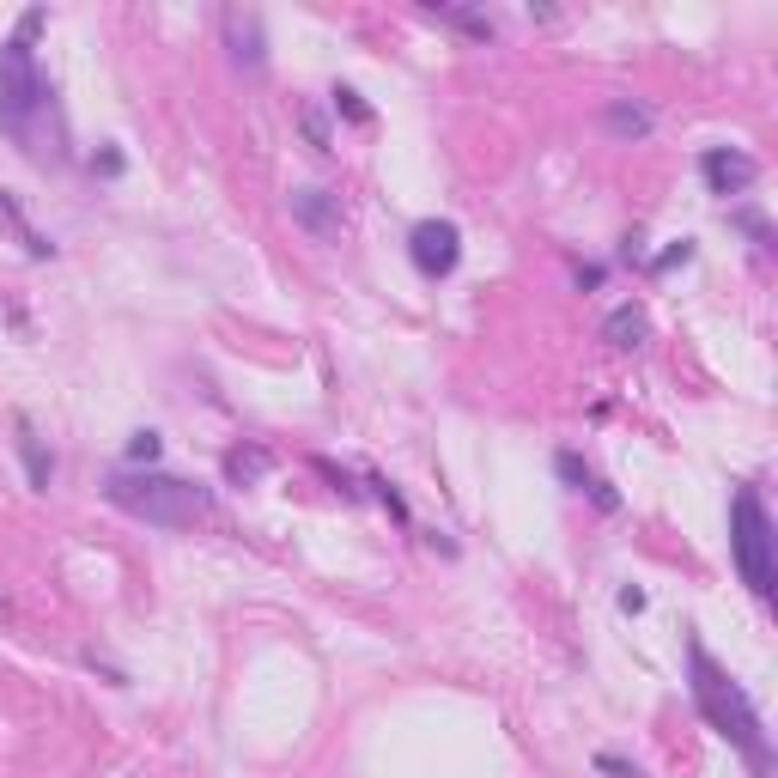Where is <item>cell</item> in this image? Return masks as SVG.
<instances>
[{"instance_id":"obj_16","label":"cell","mask_w":778,"mask_h":778,"mask_svg":"<svg viewBox=\"0 0 778 778\" xmlns=\"http://www.w3.org/2000/svg\"><path fill=\"white\" fill-rule=\"evenodd\" d=\"M298 128H304V140L317 146V152H335V140H329V122H323V110H317V104H298Z\"/></svg>"},{"instance_id":"obj_11","label":"cell","mask_w":778,"mask_h":778,"mask_svg":"<svg viewBox=\"0 0 778 778\" xmlns=\"http://www.w3.org/2000/svg\"><path fill=\"white\" fill-rule=\"evenodd\" d=\"M645 335H651V323H645V310H639V304H614L608 317H602V341H608L614 353L645 347Z\"/></svg>"},{"instance_id":"obj_1","label":"cell","mask_w":778,"mask_h":778,"mask_svg":"<svg viewBox=\"0 0 778 778\" xmlns=\"http://www.w3.org/2000/svg\"><path fill=\"white\" fill-rule=\"evenodd\" d=\"M43 7H25L13 37L0 43V128L13 134V146L37 165H67V128L55 110V92L37 67V31H43Z\"/></svg>"},{"instance_id":"obj_22","label":"cell","mask_w":778,"mask_h":778,"mask_svg":"<svg viewBox=\"0 0 778 778\" xmlns=\"http://www.w3.org/2000/svg\"><path fill=\"white\" fill-rule=\"evenodd\" d=\"M596 772H608V778H639V766L620 760V754H596Z\"/></svg>"},{"instance_id":"obj_14","label":"cell","mask_w":778,"mask_h":778,"mask_svg":"<svg viewBox=\"0 0 778 778\" xmlns=\"http://www.w3.org/2000/svg\"><path fill=\"white\" fill-rule=\"evenodd\" d=\"M19 456H25V475H31V487H37V493H49V481H55V456L43 450V438L31 432V420H19Z\"/></svg>"},{"instance_id":"obj_13","label":"cell","mask_w":778,"mask_h":778,"mask_svg":"<svg viewBox=\"0 0 778 778\" xmlns=\"http://www.w3.org/2000/svg\"><path fill=\"white\" fill-rule=\"evenodd\" d=\"M602 122H608V134H620V140H645V134L657 128V116H651L645 104H627V98H614V104L602 110Z\"/></svg>"},{"instance_id":"obj_21","label":"cell","mask_w":778,"mask_h":778,"mask_svg":"<svg viewBox=\"0 0 778 778\" xmlns=\"http://www.w3.org/2000/svg\"><path fill=\"white\" fill-rule=\"evenodd\" d=\"M681 262H693V238H681V244H669L657 262H651V274H669V268H681Z\"/></svg>"},{"instance_id":"obj_8","label":"cell","mask_w":778,"mask_h":778,"mask_svg":"<svg viewBox=\"0 0 778 778\" xmlns=\"http://www.w3.org/2000/svg\"><path fill=\"white\" fill-rule=\"evenodd\" d=\"M292 219L310 231V238H335L341 231V195L335 189H292Z\"/></svg>"},{"instance_id":"obj_20","label":"cell","mask_w":778,"mask_h":778,"mask_svg":"<svg viewBox=\"0 0 778 778\" xmlns=\"http://www.w3.org/2000/svg\"><path fill=\"white\" fill-rule=\"evenodd\" d=\"M365 487H371V493L389 505V517H396V523H414V517H408V499L396 493V481H383V475H365Z\"/></svg>"},{"instance_id":"obj_24","label":"cell","mask_w":778,"mask_h":778,"mask_svg":"<svg viewBox=\"0 0 778 778\" xmlns=\"http://www.w3.org/2000/svg\"><path fill=\"white\" fill-rule=\"evenodd\" d=\"M639 608H645V590L627 584V590H620V614H639Z\"/></svg>"},{"instance_id":"obj_12","label":"cell","mask_w":778,"mask_h":778,"mask_svg":"<svg viewBox=\"0 0 778 778\" xmlns=\"http://www.w3.org/2000/svg\"><path fill=\"white\" fill-rule=\"evenodd\" d=\"M0 225H7V231H13V238H19V250H25L31 262H49V256H55V244H49V238H43V231H37V225L25 219V207H19L13 195H0Z\"/></svg>"},{"instance_id":"obj_7","label":"cell","mask_w":778,"mask_h":778,"mask_svg":"<svg viewBox=\"0 0 778 778\" xmlns=\"http://www.w3.org/2000/svg\"><path fill=\"white\" fill-rule=\"evenodd\" d=\"M225 49H231V67H244V73H262V67H268L262 19H256V13H238V7H231V13H225Z\"/></svg>"},{"instance_id":"obj_6","label":"cell","mask_w":778,"mask_h":778,"mask_svg":"<svg viewBox=\"0 0 778 778\" xmlns=\"http://www.w3.org/2000/svg\"><path fill=\"white\" fill-rule=\"evenodd\" d=\"M699 177H706L712 195H742V189H754L760 165L748 159V152H736V146H706L699 152Z\"/></svg>"},{"instance_id":"obj_15","label":"cell","mask_w":778,"mask_h":778,"mask_svg":"<svg viewBox=\"0 0 778 778\" xmlns=\"http://www.w3.org/2000/svg\"><path fill=\"white\" fill-rule=\"evenodd\" d=\"M426 13H438V19H444V25H456V31H469L475 43H493V31H499V25H493L487 13H475V7H438V0H432Z\"/></svg>"},{"instance_id":"obj_9","label":"cell","mask_w":778,"mask_h":778,"mask_svg":"<svg viewBox=\"0 0 778 778\" xmlns=\"http://www.w3.org/2000/svg\"><path fill=\"white\" fill-rule=\"evenodd\" d=\"M554 469H560V481H566L572 493H590V505H596V511H620V493H614V487L590 469V462H584L578 450H560V456H554Z\"/></svg>"},{"instance_id":"obj_23","label":"cell","mask_w":778,"mask_h":778,"mask_svg":"<svg viewBox=\"0 0 778 778\" xmlns=\"http://www.w3.org/2000/svg\"><path fill=\"white\" fill-rule=\"evenodd\" d=\"M92 171H104V177H122V152L110 146V152H98V159H92Z\"/></svg>"},{"instance_id":"obj_17","label":"cell","mask_w":778,"mask_h":778,"mask_svg":"<svg viewBox=\"0 0 778 778\" xmlns=\"http://www.w3.org/2000/svg\"><path fill=\"white\" fill-rule=\"evenodd\" d=\"M329 98H335V116H347L353 128H371V104H365V98H359L353 86H335Z\"/></svg>"},{"instance_id":"obj_10","label":"cell","mask_w":778,"mask_h":778,"mask_svg":"<svg viewBox=\"0 0 778 778\" xmlns=\"http://www.w3.org/2000/svg\"><path fill=\"white\" fill-rule=\"evenodd\" d=\"M268 469H274V450L256 438L225 450V487H256V481H268Z\"/></svg>"},{"instance_id":"obj_4","label":"cell","mask_w":778,"mask_h":778,"mask_svg":"<svg viewBox=\"0 0 778 778\" xmlns=\"http://www.w3.org/2000/svg\"><path fill=\"white\" fill-rule=\"evenodd\" d=\"M730 560L742 572V584L754 596H772L778 590V554H772V517H766V499L760 487H736L730 493Z\"/></svg>"},{"instance_id":"obj_19","label":"cell","mask_w":778,"mask_h":778,"mask_svg":"<svg viewBox=\"0 0 778 778\" xmlns=\"http://www.w3.org/2000/svg\"><path fill=\"white\" fill-rule=\"evenodd\" d=\"M159 450H165L159 432H134V438H128V462H134V469H152V462H159Z\"/></svg>"},{"instance_id":"obj_2","label":"cell","mask_w":778,"mask_h":778,"mask_svg":"<svg viewBox=\"0 0 778 778\" xmlns=\"http://www.w3.org/2000/svg\"><path fill=\"white\" fill-rule=\"evenodd\" d=\"M687 693H693V706L699 718H706L742 760L754 778H772V742H766V724L754 712V699L742 693V681H730V669L706 651V639H687Z\"/></svg>"},{"instance_id":"obj_5","label":"cell","mask_w":778,"mask_h":778,"mask_svg":"<svg viewBox=\"0 0 778 778\" xmlns=\"http://www.w3.org/2000/svg\"><path fill=\"white\" fill-rule=\"evenodd\" d=\"M408 262H414L426 280L456 274V262H462V231H456V219H420V225L408 231Z\"/></svg>"},{"instance_id":"obj_18","label":"cell","mask_w":778,"mask_h":778,"mask_svg":"<svg viewBox=\"0 0 778 778\" xmlns=\"http://www.w3.org/2000/svg\"><path fill=\"white\" fill-rule=\"evenodd\" d=\"M730 225H736V231H748V238H754V250H772V225H766L754 207H730Z\"/></svg>"},{"instance_id":"obj_3","label":"cell","mask_w":778,"mask_h":778,"mask_svg":"<svg viewBox=\"0 0 778 778\" xmlns=\"http://www.w3.org/2000/svg\"><path fill=\"white\" fill-rule=\"evenodd\" d=\"M104 499L116 511H128L134 523L152 529H195L213 511V493L183 481V475H159V469H116L104 475Z\"/></svg>"}]
</instances>
